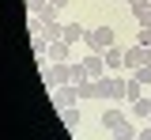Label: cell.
I'll list each match as a JSON object with an SVG mask.
<instances>
[{"instance_id":"6da1fadb","label":"cell","mask_w":151,"mask_h":140,"mask_svg":"<svg viewBox=\"0 0 151 140\" xmlns=\"http://www.w3.org/2000/svg\"><path fill=\"white\" fill-rule=\"evenodd\" d=\"M87 45H91V53H106L113 45V27H94V30H87Z\"/></svg>"},{"instance_id":"7a4b0ae2","label":"cell","mask_w":151,"mask_h":140,"mask_svg":"<svg viewBox=\"0 0 151 140\" xmlns=\"http://www.w3.org/2000/svg\"><path fill=\"white\" fill-rule=\"evenodd\" d=\"M83 68H87V80H102V76H106V61H102V53L83 57Z\"/></svg>"},{"instance_id":"3957f363","label":"cell","mask_w":151,"mask_h":140,"mask_svg":"<svg viewBox=\"0 0 151 140\" xmlns=\"http://www.w3.org/2000/svg\"><path fill=\"white\" fill-rule=\"evenodd\" d=\"M87 38V27H79V23H64L60 27V42H68V45H76V42Z\"/></svg>"},{"instance_id":"277c9868","label":"cell","mask_w":151,"mask_h":140,"mask_svg":"<svg viewBox=\"0 0 151 140\" xmlns=\"http://www.w3.org/2000/svg\"><path fill=\"white\" fill-rule=\"evenodd\" d=\"M76 99H79V95H76V83H64V87H57V91H53L57 110H60V106H76Z\"/></svg>"},{"instance_id":"5b68a950","label":"cell","mask_w":151,"mask_h":140,"mask_svg":"<svg viewBox=\"0 0 151 140\" xmlns=\"http://www.w3.org/2000/svg\"><path fill=\"white\" fill-rule=\"evenodd\" d=\"M125 83L121 76H106V99H125Z\"/></svg>"},{"instance_id":"8992f818","label":"cell","mask_w":151,"mask_h":140,"mask_svg":"<svg viewBox=\"0 0 151 140\" xmlns=\"http://www.w3.org/2000/svg\"><path fill=\"white\" fill-rule=\"evenodd\" d=\"M132 118L136 121H147L151 118V95H140V99L132 102Z\"/></svg>"},{"instance_id":"52a82bcc","label":"cell","mask_w":151,"mask_h":140,"mask_svg":"<svg viewBox=\"0 0 151 140\" xmlns=\"http://www.w3.org/2000/svg\"><path fill=\"white\" fill-rule=\"evenodd\" d=\"M102 61H106V68H121V64H125V49H121V45H110V49L102 53Z\"/></svg>"},{"instance_id":"ba28073f","label":"cell","mask_w":151,"mask_h":140,"mask_svg":"<svg viewBox=\"0 0 151 140\" xmlns=\"http://www.w3.org/2000/svg\"><path fill=\"white\" fill-rule=\"evenodd\" d=\"M68 57H72L68 42H49V61H68Z\"/></svg>"},{"instance_id":"9c48e42d","label":"cell","mask_w":151,"mask_h":140,"mask_svg":"<svg viewBox=\"0 0 151 140\" xmlns=\"http://www.w3.org/2000/svg\"><path fill=\"white\" fill-rule=\"evenodd\" d=\"M125 64L136 72V68L144 64V45H129V49H125Z\"/></svg>"},{"instance_id":"30bf717a","label":"cell","mask_w":151,"mask_h":140,"mask_svg":"<svg viewBox=\"0 0 151 140\" xmlns=\"http://www.w3.org/2000/svg\"><path fill=\"white\" fill-rule=\"evenodd\" d=\"M136 133H140V125H132V121H121V125L113 129V140H136Z\"/></svg>"},{"instance_id":"8fae6325","label":"cell","mask_w":151,"mask_h":140,"mask_svg":"<svg viewBox=\"0 0 151 140\" xmlns=\"http://www.w3.org/2000/svg\"><path fill=\"white\" fill-rule=\"evenodd\" d=\"M42 38L45 42H60V23L57 19H42Z\"/></svg>"},{"instance_id":"7c38bea8","label":"cell","mask_w":151,"mask_h":140,"mask_svg":"<svg viewBox=\"0 0 151 140\" xmlns=\"http://www.w3.org/2000/svg\"><path fill=\"white\" fill-rule=\"evenodd\" d=\"M140 95H144V83L136 80V76H129V83H125V99H129V106L140 99Z\"/></svg>"},{"instance_id":"4fadbf2b","label":"cell","mask_w":151,"mask_h":140,"mask_svg":"<svg viewBox=\"0 0 151 140\" xmlns=\"http://www.w3.org/2000/svg\"><path fill=\"white\" fill-rule=\"evenodd\" d=\"M60 121H64L68 129H76V125H79V106H60Z\"/></svg>"},{"instance_id":"5bb4252c","label":"cell","mask_w":151,"mask_h":140,"mask_svg":"<svg viewBox=\"0 0 151 140\" xmlns=\"http://www.w3.org/2000/svg\"><path fill=\"white\" fill-rule=\"evenodd\" d=\"M121 121H125V114H121V110H106V114H102V125H106V129H117Z\"/></svg>"},{"instance_id":"9a60e30c","label":"cell","mask_w":151,"mask_h":140,"mask_svg":"<svg viewBox=\"0 0 151 140\" xmlns=\"http://www.w3.org/2000/svg\"><path fill=\"white\" fill-rule=\"evenodd\" d=\"M76 95H79V99H94V80H83V83H76Z\"/></svg>"},{"instance_id":"2e32d148","label":"cell","mask_w":151,"mask_h":140,"mask_svg":"<svg viewBox=\"0 0 151 140\" xmlns=\"http://www.w3.org/2000/svg\"><path fill=\"white\" fill-rule=\"evenodd\" d=\"M132 76H136V80L144 83V87H151V64H140V68H136Z\"/></svg>"},{"instance_id":"e0dca14e","label":"cell","mask_w":151,"mask_h":140,"mask_svg":"<svg viewBox=\"0 0 151 140\" xmlns=\"http://www.w3.org/2000/svg\"><path fill=\"white\" fill-rule=\"evenodd\" d=\"M34 57H49V42L42 38V34L34 38Z\"/></svg>"},{"instance_id":"ac0fdd59","label":"cell","mask_w":151,"mask_h":140,"mask_svg":"<svg viewBox=\"0 0 151 140\" xmlns=\"http://www.w3.org/2000/svg\"><path fill=\"white\" fill-rule=\"evenodd\" d=\"M87 80V68H83V61H76L72 64V83H83Z\"/></svg>"},{"instance_id":"d6986e66","label":"cell","mask_w":151,"mask_h":140,"mask_svg":"<svg viewBox=\"0 0 151 140\" xmlns=\"http://www.w3.org/2000/svg\"><path fill=\"white\" fill-rule=\"evenodd\" d=\"M136 45H151V27H140L136 30Z\"/></svg>"},{"instance_id":"ffe728a7","label":"cell","mask_w":151,"mask_h":140,"mask_svg":"<svg viewBox=\"0 0 151 140\" xmlns=\"http://www.w3.org/2000/svg\"><path fill=\"white\" fill-rule=\"evenodd\" d=\"M23 4H27V12H30V15H38V12H42L49 0H23Z\"/></svg>"},{"instance_id":"44dd1931","label":"cell","mask_w":151,"mask_h":140,"mask_svg":"<svg viewBox=\"0 0 151 140\" xmlns=\"http://www.w3.org/2000/svg\"><path fill=\"white\" fill-rule=\"evenodd\" d=\"M94 99H106V76H102V80H94Z\"/></svg>"},{"instance_id":"7402d4cb","label":"cell","mask_w":151,"mask_h":140,"mask_svg":"<svg viewBox=\"0 0 151 140\" xmlns=\"http://www.w3.org/2000/svg\"><path fill=\"white\" fill-rule=\"evenodd\" d=\"M136 140H151V121H147V125H140V133H136Z\"/></svg>"},{"instance_id":"603a6c76","label":"cell","mask_w":151,"mask_h":140,"mask_svg":"<svg viewBox=\"0 0 151 140\" xmlns=\"http://www.w3.org/2000/svg\"><path fill=\"white\" fill-rule=\"evenodd\" d=\"M49 4H53L57 12H60V8H68V4H72V0H49Z\"/></svg>"},{"instance_id":"cb8c5ba5","label":"cell","mask_w":151,"mask_h":140,"mask_svg":"<svg viewBox=\"0 0 151 140\" xmlns=\"http://www.w3.org/2000/svg\"><path fill=\"white\" fill-rule=\"evenodd\" d=\"M129 4H140V0H129Z\"/></svg>"},{"instance_id":"d4e9b609","label":"cell","mask_w":151,"mask_h":140,"mask_svg":"<svg viewBox=\"0 0 151 140\" xmlns=\"http://www.w3.org/2000/svg\"><path fill=\"white\" fill-rule=\"evenodd\" d=\"M147 4H151V0H147Z\"/></svg>"},{"instance_id":"484cf974","label":"cell","mask_w":151,"mask_h":140,"mask_svg":"<svg viewBox=\"0 0 151 140\" xmlns=\"http://www.w3.org/2000/svg\"><path fill=\"white\" fill-rule=\"evenodd\" d=\"M147 121H151V118H147Z\"/></svg>"}]
</instances>
